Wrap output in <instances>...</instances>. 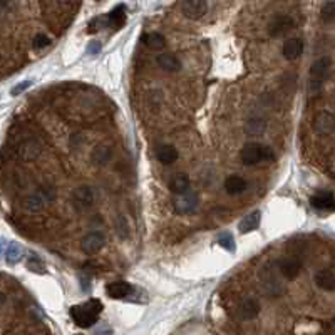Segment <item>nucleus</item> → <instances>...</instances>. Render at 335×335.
I'll use <instances>...</instances> for the list:
<instances>
[{
    "label": "nucleus",
    "instance_id": "obj_32",
    "mask_svg": "<svg viewBox=\"0 0 335 335\" xmlns=\"http://www.w3.org/2000/svg\"><path fill=\"white\" fill-rule=\"evenodd\" d=\"M32 86V81H22V82H19V84H15L14 87L10 89V94L12 96H20L22 93H26V91Z\"/></svg>",
    "mask_w": 335,
    "mask_h": 335
},
{
    "label": "nucleus",
    "instance_id": "obj_27",
    "mask_svg": "<svg viewBox=\"0 0 335 335\" xmlns=\"http://www.w3.org/2000/svg\"><path fill=\"white\" fill-rule=\"evenodd\" d=\"M265 121L263 119H250L245 124V132L248 136H260L265 132Z\"/></svg>",
    "mask_w": 335,
    "mask_h": 335
},
{
    "label": "nucleus",
    "instance_id": "obj_24",
    "mask_svg": "<svg viewBox=\"0 0 335 335\" xmlns=\"http://www.w3.org/2000/svg\"><path fill=\"white\" fill-rule=\"evenodd\" d=\"M143 44L149 49V51H161L166 46V39L160 32H149L143 35Z\"/></svg>",
    "mask_w": 335,
    "mask_h": 335
},
{
    "label": "nucleus",
    "instance_id": "obj_8",
    "mask_svg": "<svg viewBox=\"0 0 335 335\" xmlns=\"http://www.w3.org/2000/svg\"><path fill=\"white\" fill-rule=\"evenodd\" d=\"M260 302L258 300H255V298L252 297H248L245 298V300H241L240 302V305L236 307V319L241 320V322H248V320H253V319H257L258 314H260Z\"/></svg>",
    "mask_w": 335,
    "mask_h": 335
},
{
    "label": "nucleus",
    "instance_id": "obj_4",
    "mask_svg": "<svg viewBox=\"0 0 335 335\" xmlns=\"http://www.w3.org/2000/svg\"><path fill=\"white\" fill-rule=\"evenodd\" d=\"M199 198L194 191H186L181 194H176L173 199V210L178 215H193L198 210Z\"/></svg>",
    "mask_w": 335,
    "mask_h": 335
},
{
    "label": "nucleus",
    "instance_id": "obj_11",
    "mask_svg": "<svg viewBox=\"0 0 335 335\" xmlns=\"http://www.w3.org/2000/svg\"><path fill=\"white\" fill-rule=\"evenodd\" d=\"M300 270H302V261L295 258V257H290V258H285L278 263V272L280 275L287 280H295L298 275H300Z\"/></svg>",
    "mask_w": 335,
    "mask_h": 335
},
{
    "label": "nucleus",
    "instance_id": "obj_29",
    "mask_svg": "<svg viewBox=\"0 0 335 335\" xmlns=\"http://www.w3.org/2000/svg\"><path fill=\"white\" fill-rule=\"evenodd\" d=\"M51 37L49 35H46V34H37L34 37V40H32V47L35 49V51H42V49H46V47H49L51 46Z\"/></svg>",
    "mask_w": 335,
    "mask_h": 335
},
{
    "label": "nucleus",
    "instance_id": "obj_2",
    "mask_svg": "<svg viewBox=\"0 0 335 335\" xmlns=\"http://www.w3.org/2000/svg\"><path fill=\"white\" fill-rule=\"evenodd\" d=\"M240 160L245 166H255L265 161H273L275 154L268 146L261 143H247L240 151Z\"/></svg>",
    "mask_w": 335,
    "mask_h": 335
},
{
    "label": "nucleus",
    "instance_id": "obj_14",
    "mask_svg": "<svg viewBox=\"0 0 335 335\" xmlns=\"http://www.w3.org/2000/svg\"><path fill=\"white\" fill-rule=\"evenodd\" d=\"M282 54L287 60H297L303 54V40L302 39H288L283 42Z\"/></svg>",
    "mask_w": 335,
    "mask_h": 335
},
{
    "label": "nucleus",
    "instance_id": "obj_1",
    "mask_svg": "<svg viewBox=\"0 0 335 335\" xmlns=\"http://www.w3.org/2000/svg\"><path fill=\"white\" fill-rule=\"evenodd\" d=\"M102 310H104L102 302L97 300V298H91V300L81 303V305L71 307L69 315L77 327L89 328V327L96 325V322L99 320V315L102 314Z\"/></svg>",
    "mask_w": 335,
    "mask_h": 335
},
{
    "label": "nucleus",
    "instance_id": "obj_31",
    "mask_svg": "<svg viewBox=\"0 0 335 335\" xmlns=\"http://www.w3.org/2000/svg\"><path fill=\"white\" fill-rule=\"evenodd\" d=\"M109 158H111V151H109V148H97L96 153L93 154V160L97 164H104Z\"/></svg>",
    "mask_w": 335,
    "mask_h": 335
},
{
    "label": "nucleus",
    "instance_id": "obj_26",
    "mask_svg": "<svg viewBox=\"0 0 335 335\" xmlns=\"http://www.w3.org/2000/svg\"><path fill=\"white\" fill-rule=\"evenodd\" d=\"M216 243L220 245L223 250H227L230 253H235L236 250V243H235V236L230 233V231H221L216 236Z\"/></svg>",
    "mask_w": 335,
    "mask_h": 335
},
{
    "label": "nucleus",
    "instance_id": "obj_6",
    "mask_svg": "<svg viewBox=\"0 0 335 335\" xmlns=\"http://www.w3.org/2000/svg\"><path fill=\"white\" fill-rule=\"evenodd\" d=\"M106 245V236L102 231H91L81 240V248L86 255H96L99 253Z\"/></svg>",
    "mask_w": 335,
    "mask_h": 335
},
{
    "label": "nucleus",
    "instance_id": "obj_25",
    "mask_svg": "<svg viewBox=\"0 0 335 335\" xmlns=\"http://www.w3.org/2000/svg\"><path fill=\"white\" fill-rule=\"evenodd\" d=\"M19 153L24 160H34V158L40 153V146H39V143H35L34 139H30V141L20 144Z\"/></svg>",
    "mask_w": 335,
    "mask_h": 335
},
{
    "label": "nucleus",
    "instance_id": "obj_21",
    "mask_svg": "<svg viewBox=\"0 0 335 335\" xmlns=\"http://www.w3.org/2000/svg\"><path fill=\"white\" fill-rule=\"evenodd\" d=\"M178 149L171 144H163L156 149V158L158 161L163 164H173L176 160H178Z\"/></svg>",
    "mask_w": 335,
    "mask_h": 335
},
{
    "label": "nucleus",
    "instance_id": "obj_30",
    "mask_svg": "<svg viewBox=\"0 0 335 335\" xmlns=\"http://www.w3.org/2000/svg\"><path fill=\"white\" fill-rule=\"evenodd\" d=\"M27 266H29V270H32L35 273H46V265L42 263L40 258L35 257V255L27 258Z\"/></svg>",
    "mask_w": 335,
    "mask_h": 335
},
{
    "label": "nucleus",
    "instance_id": "obj_28",
    "mask_svg": "<svg viewBox=\"0 0 335 335\" xmlns=\"http://www.w3.org/2000/svg\"><path fill=\"white\" fill-rule=\"evenodd\" d=\"M320 17L324 22L335 20V2H325L324 7L320 10Z\"/></svg>",
    "mask_w": 335,
    "mask_h": 335
},
{
    "label": "nucleus",
    "instance_id": "obj_19",
    "mask_svg": "<svg viewBox=\"0 0 335 335\" xmlns=\"http://www.w3.org/2000/svg\"><path fill=\"white\" fill-rule=\"evenodd\" d=\"M49 203V199H47V196L44 194V191L40 190L39 188V191H35V193H32L30 196H27L26 198V208L29 210V211H32V213H37V211H42L44 210V206Z\"/></svg>",
    "mask_w": 335,
    "mask_h": 335
},
{
    "label": "nucleus",
    "instance_id": "obj_18",
    "mask_svg": "<svg viewBox=\"0 0 335 335\" xmlns=\"http://www.w3.org/2000/svg\"><path fill=\"white\" fill-rule=\"evenodd\" d=\"M315 283L319 285L322 290L333 292L335 290V270H332V268L320 270L315 275Z\"/></svg>",
    "mask_w": 335,
    "mask_h": 335
},
{
    "label": "nucleus",
    "instance_id": "obj_15",
    "mask_svg": "<svg viewBox=\"0 0 335 335\" xmlns=\"http://www.w3.org/2000/svg\"><path fill=\"white\" fill-rule=\"evenodd\" d=\"M248 188V183L245 178H241L238 174H233V176H228L225 180V190H227L228 194L231 196H238V194L245 193Z\"/></svg>",
    "mask_w": 335,
    "mask_h": 335
},
{
    "label": "nucleus",
    "instance_id": "obj_17",
    "mask_svg": "<svg viewBox=\"0 0 335 335\" xmlns=\"http://www.w3.org/2000/svg\"><path fill=\"white\" fill-rule=\"evenodd\" d=\"M260 223H261V211L255 210L241 218V221L238 223V230H240V233H250V231L257 230L260 227Z\"/></svg>",
    "mask_w": 335,
    "mask_h": 335
},
{
    "label": "nucleus",
    "instance_id": "obj_7",
    "mask_svg": "<svg viewBox=\"0 0 335 335\" xmlns=\"http://www.w3.org/2000/svg\"><path fill=\"white\" fill-rule=\"evenodd\" d=\"M181 12L186 19L199 20L208 12V2L206 0H185L181 4Z\"/></svg>",
    "mask_w": 335,
    "mask_h": 335
},
{
    "label": "nucleus",
    "instance_id": "obj_9",
    "mask_svg": "<svg viewBox=\"0 0 335 335\" xmlns=\"http://www.w3.org/2000/svg\"><path fill=\"white\" fill-rule=\"evenodd\" d=\"M314 131L320 136H330L335 131V116L328 111H322L314 118Z\"/></svg>",
    "mask_w": 335,
    "mask_h": 335
},
{
    "label": "nucleus",
    "instance_id": "obj_33",
    "mask_svg": "<svg viewBox=\"0 0 335 335\" xmlns=\"http://www.w3.org/2000/svg\"><path fill=\"white\" fill-rule=\"evenodd\" d=\"M101 51H102V46H101V42H97V40H93L87 46V54H89V56H99Z\"/></svg>",
    "mask_w": 335,
    "mask_h": 335
},
{
    "label": "nucleus",
    "instance_id": "obj_13",
    "mask_svg": "<svg viewBox=\"0 0 335 335\" xmlns=\"http://www.w3.org/2000/svg\"><path fill=\"white\" fill-rule=\"evenodd\" d=\"M134 292V287L131 283L127 282H123V280H118V282H113L109 283L106 287V294L114 298V300H121V298H126L129 297Z\"/></svg>",
    "mask_w": 335,
    "mask_h": 335
},
{
    "label": "nucleus",
    "instance_id": "obj_23",
    "mask_svg": "<svg viewBox=\"0 0 335 335\" xmlns=\"http://www.w3.org/2000/svg\"><path fill=\"white\" fill-rule=\"evenodd\" d=\"M168 186H169V191H171L173 194H181V193L190 191L191 183H190V178H188L186 174H176L171 178V181H169Z\"/></svg>",
    "mask_w": 335,
    "mask_h": 335
},
{
    "label": "nucleus",
    "instance_id": "obj_20",
    "mask_svg": "<svg viewBox=\"0 0 335 335\" xmlns=\"http://www.w3.org/2000/svg\"><path fill=\"white\" fill-rule=\"evenodd\" d=\"M156 62L164 72H178L183 67L181 60L173 54H161V56L156 57Z\"/></svg>",
    "mask_w": 335,
    "mask_h": 335
},
{
    "label": "nucleus",
    "instance_id": "obj_12",
    "mask_svg": "<svg viewBox=\"0 0 335 335\" xmlns=\"http://www.w3.org/2000/svg\"><path fill=\"white\" fill-rule=\"evenodd\" d=\"M294 19L288 15H277L275 19L270 22V26H268V34L272 35V37H280V35L287 34L288 30H292L294 27Z\"/></svg>",
    "mask_w": 335,
    "mask_h": 335
},
{
    "label": "nucleus",
    "instance_id": "obj_10",
    "mask_svg": "<svg viewBox=\"0 0 335 335\" xmlns=\"http://www.w3.org/2000/svg\"><path fill=\"white\" fill-rule=\"evenodd\" d=\"M310 205L317 211H325V213H333L335 211V194L330 191H319L312 194L310 198Z\"/></svg>",
    "mask_w": 335,
    "mask_h": 335
},
{
    "label": "nucleus",
    "instance_id": "obj_22",
    "mask_svg": "<svg viewBox=\"0 0 335 335\" xmlns=\"http://www.w3.org/2000/svg\"><path fill=\"white\" fill-rule=\"evenodd\" d=\"M2 252H4V257H5V261H7V265H17L24 257L22 247L15 241L7 243V247H5V250H2Z\"/></svg>",
    "mask_w": 335,
    "mask_h": 335
},
{
    "label": "nucleus",
    "instance_id": "obj_5",
    "mask_svg": "<svg viewBox=\"0 0 335 335\" xmlns=\"http://www.w3.org/2000/svg\"><path fill=\"white\" fill-rule=\"evenodd\" d=\"M94 199H96V193L91 186H79L72 193V205L77 211H86L89 210L91 206L94 205Z\"/></svg>",
    "mask_w": 335,
    "mask_h": 335
},
{
    "label": "nucleus",
    "instance_id": "obj_3",
    "mask_svg": "<svg viewBox=\"0 0 335 335\" xmlns=\"http://www.w3.org/2000/svg\"><path fill=\"white\" fill-rule=\"evenodd\" d=\"M330 65H332L330 57H320L310 67L308 91L312 94H317L319 91H322V86H324L325 79L328 77V72H330Z\"/></svg>",
    "mask_w": 335,
    "mask_h": 335
},
{
    "label": "nucleus",
    "instance_id": "obj_16",
    "mask_svg": "<svg viewBox=\"0 0 335 335\" xmlns=\"http://www.w3.org/2000/svg\"><path fill=\"white\" fill-rule=\"evenodd\" d=\"M126 24V7L124 5H118L114 7L104 19V26L111 29H121Z\"/></svg>",
    "mask_w": 335,
    "mask_h": 335
}]
</instances>
